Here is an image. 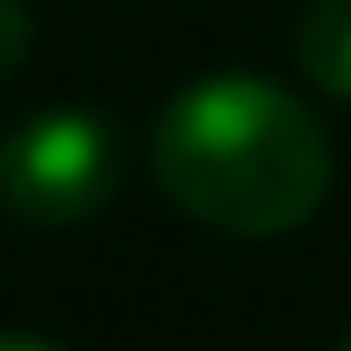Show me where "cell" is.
I'll return each instance as SVG.
<instances>
[{"instance_id":"6da1fadb","label":"cell","mask_w":351,"mask_h":351,"mask_svg":"<svg viewBox=\"0 0 351 351\" xmlns=\"http://www.w3.org/2000/svg\"><path fill=\"white\" fill-rule=\"evenodd\" d=\"M149 172L165 202L195 224L277 239L329 202L337 157L322 112L299 90H277L262 75H202L180 97H165L149 128Z\"/></svg>"},{"instance_id":"7a4b0ae2","label":"cell","mask_w":351,"mask_h":351,"mask_svg":"<svg viewBox=\"0 0 351 351\" xmlns=\"http://www.w3.org/2000/svg\"><path fill=\"white\" fill-rule=\"evenodd\" d=\"M120 172H128V142L105 112H38L23 128L0 135V210L15 224H82L120 195Z\"/></svg>"},{"instance_id":"3957f363","label":"cell","mask_w":351,"mask_h":351,"mask_svg":"<svg viewBox=\"0 0 351 351\" xmlns=\"http://www.w3.org/2000/svg\"><path fill=\"white\" fill-rule=\"evenodd\" d=\"M291 45H299V75L322 97L351 105V0H314L299 15V38Z\"/></svg>"},{"instance_id":"277c9868","label":"cell","mask_w":351,"mask_h":351,"mask_svg":"<svg viewBox=\"0 0 351 351\" xmlns=\"http://www.w3.org/2000/svg\"><path fill=\"white\" fill-rule=\"evenodd\" d=\"M23 53H30V8L23 0H0V82L23 68Z\"/></svg>"},{"instance_id":"5b68a950","label":"cell","mask_w":351,"mask_h":351,"mask_svg":"<svg viewBox=\"0 0 351 351\" xmlns=\"http://www.w3.org/2000/svg\"><path fill=\"white\" fill-rule=\"evenodd\" d=\"M0 351H68V344H53V337H23V329H15V337H0Z\"/></svg>"},{"instance_id":"8992f818","label":"cell","mask_w":351,"mask_h":351,"mask_svg":"<svg viewBox=\"0 0 351 351\" xmlns=\"http://www.w3.org/2000/svg\"><path fill=\"white\" fill-rule=\"evenodd\" d=\"M337 351H351V329H344V337H337Z\"/></svg>"}]
</instances>
